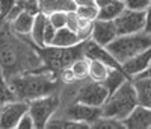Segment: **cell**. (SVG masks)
Wrapping results in <instances>:
<instances>
[{
    "instance_id": "83f0119b",
    "label": "cell",
    "mask_w": 151,
    "mask_h": 129,
    "mask_svg": "<svg viewBox=\"0 0 151 129\" xmlns=\"http://www.w3.org/2000/svg\"><path fill=\"white\" fill-rule=\"evenodd\" d=\"M47 17H48V21L52 23L56 29H60V28H65V26H67L68 12H65V11H56V12L48 14Z\"/></svg>"
},
{
    "instance_id": "d4e9b609",
    "label": "cell",
    "mask_w": 151,
    "mask_h": 129,
    "mask_svg": "<svg viewBox=\"0 0 151 129\" xmlns=\"http://www.w3.org/2000/svg\"><path fill=\"white\" fill-rule=\"evenodd\" d=\"M92 128L94 129H125L122 120L107 117V115H101V117L92 125Z\"/></svg>"
},
{
    "instance_id": "9c48e42d",
    "label": "cell",
    "mask_w": 151,
    "mask_h": 129,
    "mask_svg": "<svg viewBox=\"0 0 151 129\" xmlns=\"http://www.w3.org/2000/svg\"><path fill=\"white\" fill-rule=\"evenodd\" d=\"M113 21H115L118 35L139 34L144 32L145 28V11H134L125 8Z\"/></svg>"
},
{
    "instance_id": "d6a6232c",
    "label": "cell",
    "mask_w": 151,
    "mask_h": 129,
    "mask_svg": "<svg viewBox=\"0 0 151 129\" xmlns=\"http://www.w3.org/2000/svg\"><path fill=\"white\" fill-rule=\"evenodd\" d=\"M56 28L50 23V21H47V26H45V31H44V46H52V43H53V38H55V35H56Z\"/></svg>"
},
{
    "instance_id": "f1b7e54d",
    "label": "cell",
    "mask_w": 151,
    "mask_h": 129,
    "mask_svg": "<svg viewBox=\"0 0 151 129\" xmlns=\"http://www.w3.org/2000/svg\"><path fill=\"white\" fill-rule=\"evenodd\" d=\"M17 3L18 0H0V23L9 15V12L17 6Z\"/></svg>"
},
{
    "instance_id": "8992f818",
    "label": "cell",
    "mask_w": 151,
    "mask_h": 129,
    "mask_svg": "<svg viewBox=\"0 0 151 129\" xmlns=\"http://www.w3.org/2000/svg\"><path fill=\"white\" fill-rule=\"evenodd\" d=\"M60 105H62L60 91L30 100L29 102V112L35 120V128L36 129L47 128L48 120L59 111Z\"/></svg>"
},
{
    "instance_id": "4dcf8cb0",
    "label": "cell",
    "mask_w": 151,
    "mask_h": 129,
    "mask_svg": "<svg viewBox=\"0 0 151 129\" xmlns=\"http://www.w3.org/2000/svg\"><path fill=\"white\" fill-rule=\"evenodd\" d=\"M18 5L23 11H29L32 14L40 12V0H18Z\"/></svg>"
},
{
    "instance_id": "277c9868",
    "label": "cell",
    "mask_w": 151,
    "mask_h": 129,
    "mask_svg": "<svg viewBox=\"0 0 151 129\" xmlns=\"http://www.w3.org/2000/svg\"><path fill=\"white\" fill-rule=\"evenodd\" d=\"M35 49L36 52L40 53L44 66L52 70L55 73H60L64 69L70 67L73 61H76L77 58H82L85 56V50H83V46H85V41L76 44V46H71V47H58V46H38L35 44Z\"/></svg>"
},
{
    "instance_id": "74e56055",
    "label": "cell",
    "mask_w": 151,
    "mask_h": 129,
    "mask_svg": "<svg viewBox=\"0 0 151 129\" xmlns=\"http://www.w3.org/2000/svg\"><path fill=\"white\" fill-rule=\"evenodd\" d=\"M94 2H95V5H97L98 8H101V6L107 5L109 2H112V0H94Z\"/></svg>"
},
{
    "instance_id": "44dd1931",
    "label": "cell",
    "mask_w": 151,
    "mask_h": 129,
    "mask_svg": "<svg viewBox=\"0 0 151 129\" xmlns=\"http://www.w3.org/2000/svg\"><path fill=\"white\" fill-rule=\"evenodd\" d=\"M125 81H129V76L124 73L122 69H110L107 77L104 79V87L109 90V94H112L115 90H118Z\"/></svg>"
},
{
    "instance_id": "3957f363",
    "label": "cell",
    "mask_w": 151,
    "mask_h": 129,
    "mask_svg": "<svg viewBox=\"0 0 151 129\" xmlns=\"http://www.w3.org/2000/svg\"><path fill=\"white\" fill-rule=\"evenodd\" d=\"M139 105V96L132 79L125 81L118 90L109 94L107 100L101 106L103 115L113 117L118 120H124L127 115Z\"/></svg>"
},
{
    "instance_id": "f546056e",
    "label": "cell",
    "mask_w": 151,
    "mask_h": 129,
    "mask_svg": "<svg viewBox=\"0 0 151 129\" xmlns=\"http://www.w3.org/2000/svg\"><path fill=\"white\" fill-rule=\"evenodd\" d=\"M125 8L134 11H147L151 5V0H124Z\"/></svg>"
},
{
    "instance_id": "7a4b0ae2",
    "label": "cell",
    "mask_w": 151,
    "mask_h": 129,
    "mask_svg": "<svg viewBox=\"0 0 151 129\" xmlns=\"http://www.w3.org/2000/svg\"><path fill=\"white\" fill-rule=\"evenodd\" d=\"M9 84L14 90L15 97L26 102L60 91L64 85L60 82L59 74L48 70L47 67L17 74L9 79Z\"/></svg>"
},
{
    "instance_id": "9a60e30c",
    "label": "cell",
    "mask_w": 151,
    "mask_h": 129,
    "mask_svg": "<svg viewBox=\"0 0 151 129\" xmlns=\"http://www.w3.org/2000/svg\"><path fill=\"white\" fill-rule=\"evenodd\" d=\"M35 15L36 14H32V12H29V11H20L12 20L2 21V23H6L11 28V31L14 34H17V35L30 36L33 23H35Z\"/></svg>"
},
{
    "instance_id": "ba28073f",
    "label": "cell",
    "mask_w": 151,
    "mask_h": 129,
    "mask_svg": "<svg viewBox=\"0 0 151 129\" xmlns=\"http://www.w3.org/2000/svg\"><path fill=\"white\" fill-rule=\"evenodd\" d=\"M60 115L70 119V120H76V122H83L88 123L91 128L92 125L103 115V109L100 106H91L86 103H80V102H70L67 105H64V108H59L58 111Z\"/></svg>"
},
{
    "instance_id": "cb8c5ba5",
    "label": "cell",
    "mask_w": 151,
    "mask_h": 129,
    "mask_svg": "<svg viewBox=\"0 0 151 129\" xmlns=\"http://www.w3.org/2000/svg\"><path fill=\"white\" fill-rule=\"evenodd\" d=\"M15 93L14 90H12L9 81L6 79V76L2 73L0 70V105L5 102H11V100H15Z\"/></svg>"
},
{
    "instance_id": "484cf974",
    "label": "cell",
    "mask_w": 151,
    "mask_h": 129,
    "mask_svg": "<svg viewBox=\"0 0 151 129\" xmlns=\"http://www.w3.org/2000/svg\"><path fill=\"white\" fill-rule=\"evenodd\" d=\"M98 11H100V8L97 5H83V6L76 8V12L79 14V17L91 20V21H95L98 18Z\"/></svg>"
},
{
    "instance_id": "836d02e7",
    "label": "cell",
    "mask_w": 151,
    "mask_h": 129,
    "mask_svg": "<svg viewBox=\"0 0 151 129\" xmlns=\"http://www.w3.org/2000/svg\"><path fill=\"white\" fill-rule=\"evenodd\" d=\"M79 21H80V17H79L77 12H76V11H70L68 12V17H67V28H70L74 32H77Z\"/></svg>"
},
{
    "instance_id": "4fadbf2b",
    "label": "cell",
    "mask_w": 151,
    "mask_h": 129,
    "mask_svg": "<svg viewBox=\"0 0 151 129\" xmlns=\"http://www.w3.org/2000/svg\"><path fill=\"white\" fill-rule=\"evenodd\" d=\"M122 122L127 129H151V108L139 103Z\"/></svg>"
},
{
    "instance_id": "ac0fdd59",
    "label": "cell",
    "mask_w": 151,
    "mask_h": 129,
    "mask_svg": "<svg viewBox=\"0 0 151 129\" xmlns=\"http://www.w3.org/2000/svg\"><path fill=\"white\" fill-rule=\"evenodd\" d=\"M47 21H48L47 14H44L41 11L35 15V23L30 32V40L38 46H44V31H45Z\"/></svg>"
},
{
    "instance_id": "8fae6325",
    "label": "cell",
    "mask_w": 151,
    "mask_h": 129,
    "mask_svg": "<svg viewBox=\"0 0 151 129\" xmlns=\"http://www.w3.org/2000/svg\"><path fill=\"white\" fill-rule=\"evenodd\" d=\"M116 36H118V31H116L115 21H112V20H100V18H97L94 21L91 38L95 43H98L100 46L107 47Z\"/></svg>"
},
{
    "instance_id": "1f68e13d",
    "label": "cell",
    "mask_w": 151,
    "mask_h": 129,
    "mask_svg": "<svg viewBox=\"0 0 151 129\" xmlns=\"http://www.w3.org/2000/svg\"><path fill=\"white\" fill-rule=\"evenodd\" d=\"M17 129H36L35 128V120H33V117L30 115L29 111L20 119V122L17 125Z\"/></svg>"
},
{
    "instance_id": "f35d334b",
    "label": "cell",
    "mask_w": 151,
    "mask_h": 129,
    "mask_svg": "<svg viewBox=\"0 0 151 129\" xmlns=\"http://www.w3.org/2000/svg\"><path fill=\"white\" fill-rule=\"evenodd\" d=\"M122 2H124V0H122Z\"/></svg>"
},
{
    "instance_id": "ffe728a7",
    "label": "cell",
    "mask_w": 151,
    "mask_h": 129,
    "mask_svg": "<svg viewBox=\"0 0 151 129\" xmlns=\"http://www.w3.org/2000/svg\"><path fill=\"white\" fill-rule=\"evenodd\" d=\"M134 87L137 90V96H139V103L151 108V76L150 77H139V79H133Z\"/></svg>"
},
{
    "instance_id": "603a6c76",
    "label": "cell",
    "mask_w": 151,
    "mask_h": 129,
    "mask_svg": "<svg viewBox=\"0 0 151 129\" xmlns=\"http://www.w3.org/2000/svg\"><path fill=\"white\" fill-rule=\"evenodd\" d=\"M70 69H71L73 74L76 76L77 81L88 79V77H89V58H86V56L77 58L76 61H73Z\"/></svg>"
},
{
    "instance_id": "6da1fadb",
    "label": "cell",
    "mask_w": 151,
    "mask_h": 129,
    "mask_svg": "<svg viewBox=\"0 0 151 129\" xmlns=\"http://www.w3.org/2000/svg\"><path fill=\"white\" fill-rule=\"evenodd\" d=\"M45 66L30 36L17 35L6 23H0V70L6 79Z\"/></svg>"
},
{
    "instance_id": "7c38bea8",
    "label": "cell",
    "mask_w": 151,
    "mask_h": 129,
    "mask_svg": "<svg viewBox=\"0 0 151 129\" xmlns=\"http://www.w3.org/2000/svg\"><path fill=\"white\" fill-rule=\"evenodd\" d=\"M83 50H85V56L89 58V59H98V61H103L104 64H107L109 67L112 69H122V66L115 59L109 49L104 47V46H100L98 43H95L92 38L85 41V46H83Z\"/></svg>"
},
{
    "instance_id": "e0dca14e",
    "label": "cell",
    "mask_w": 151,
    "mask_h": 129,
    "mask_svg": "<svg viewBox=\"0 0 151 129\" xmlns=\"http://www.w3.org/2000/svg\"><path fill=\"white\" fill-rule=\"evenodd\" d=\"M82 43L80 38L77 36L74 31H71L70 28H60L56 31V35L53 38V43L52 46H58V47H71V46H76Z\"/></svg>"
},
{
    "instance_id": "7402d4cb",
    "label": "cell",
    "mask_w": 151,
    "mask_h": 129,
    "mask_svg": "<svg viewBox=\"0 0 151 129\" xmlns=\"http://www.w3.org/2000/svg\"><path fill=\"white\" fill-rule=\"evenodd\" d=\"M112 67L98 59H89V79L95 82H104Z\"/></svg>"
},
{
    "instance_id": "52a82bcc",
    "label": "cell",
    "mask_w": 151,
    "mask_h": 129,
    "mask_svg": "<svg viewBox=\"0 0 151 129\" xmlns=\"http://www.w3.org/2000/svg\"><path fill=\"white\" fill-rule=\"evenodd\" d=\"M109 97V90L104 87L103 82H95L92 79H85L79 82V87L76 90L74 100L86 103L91 106H100L101 108L104 105V102Z\"/></svg>"
},
{
    "instance_id": "8d00e7d4",
    "label": "cell",
    "mask_w": 151,
    "mask_h": 129,
    "mask_svg": "<svg viewBox=\"0 0 151 129\" xmlns=\"http://www.w3.org/2000/svg\"><path fill=\"white\" fill-rule=\"evenodd\" d=\"M150 76H151V66H150V67H148L144 73H141L139 76H136L134 79H139V77H150Z\"/></svg>"
},
{
    "instance_id": "5b68a950",
    "label": "cell",
    "mask_w": 151,
    "mask_h": 129,
    "mask_svg": "<svg viewBox=\"0 0 151 129\" xmlns=\"http://www.w3.org/2000/svg\"><path fill=\"white\" fill-rule=\"evenodd\" d=\"M151 47V35L145 32L139 34H129V35H118L107 49L115 56V59L121 64L129 61L130 58L142 53L144 50Z\"/></svg>"
},
{
    "instance_id": "2e32d148",
    "label": "cell",
    "mask_w": 151,
    "mask_h": 129,
    "mask_svg": "<svg viewBox=\"0 0 151 129\" xmlns=\"http://www.w3.org/2000/svg\"><path fill=\"white\" fill-rule=\"evenodd\" d=\"M76 3L73 0H40V11L44 14H52L56 11H76Z\"/></svg>"
},
{
    "instance_id": "d6986e66",
    "label": "cell",
    "mask_w": 151,
    "mask_h": 129,
    "mask_svg": "<svg viewBox=\"0 0 151 129\" xmlns=\"http://www.w3.org/2000/svg\"><path fill=\"white\" fill-rule=\"evenodd\" d=\"M125 9V3L122 0H112L107 5L101 6L98 11V18L100 20H115L121 12Z\"/></svg>"
},
{
    "instance_id": "e575fe53",
    "label": "cell",
    "mask_w": 151,
    "mask_h": 129,
    "mask_svg": "<svg viewBox=\"0 0 151 129\" xmlns=\"http://www.w3.org/2000/svg\"><path fill=\"white\" fill-rule=\"evenodd\" d=\"M144 32L151 35V5L145 11V28H144Z\"/></svg>"
},
{
    "instance_id": "5bb4252c",
    "label": "cell",
    "mask_w": 151,
    "mask_h": 129,
    "mask_svg": "<svg viewBox=\"0 0 151 129\" xmlns=\"http://www.w3.org/2000/svg\"><path fill=\"white\" fill-rule=\"evenodd\" d=\"M150 66H151V47L144 50L142 53L130 58L129 61H125L122 64V70H124L125 74L129 76V79L133 81L136 76H139L141 73H144Z\"/></svg>"
},
{
    "instance_id": "d590c367",
    "label": "cell",
    "mask_w": 151,
    "mask_h": 129,
    "mask_svg": "<svg viewBox=\"0 0 151 129\" xmlns=\"http://www.w3.org/2000/svg\"><path fill=\"white\" fill-rule=\"evenodd\" d=\"M76 6H83V5H95L94 0H73Z\"/></svg>"
},
{
    "instance_id": "30bf717a",
    "label": "cell",
    "mask_w": 151,
    "mask_h": 129,
    "mask_svg": "<svg viewBox=\"0 0 151 129\" xmlns=\"http://www.w3.org/2000/svg\"><path fill=\"white\" fill-rule=\"evenodd\" d=\"M29 111V102L11 100L0 105V129H15L20 119Z\"/></svg>"
},
{
    "instance_id": "4316f807",
    "label": "cell",
    "mask_w": 151,
    "mask_h": 129,
    "mask_svg": "<svg viewBox=\"0 0 151 129\" xmlns=\"http://www.w3.org/2000/svg\"><path fill=\"white\" fill-rule=\"evenodd\" d=\"M92 26H94V21L80 17L79 28H77V32H76L77 36L80 38V41H86V40H89V38H91V35H92Z\"/></svg>"
}]
</instances>
